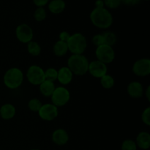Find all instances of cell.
<instances>
[{
    "instance_id": "1",
    "label": "cell",
    "mask_w": 150,
    "mask_h": 150,
    "mask_svg": "<svg viewBox=\"0 0 150 150\" xmlns=\"http://www.w3.org/2000/svg\"><path fill=\"white\" fill-rule=\"evenodd\" d=\"M89 18L92 24L99 29H108L113 23L112 15L109 10L104 7H95L91 12Z\"/></svg>"
},
{
    "instance_id": "2",
    "label": "cell",
    "mask_w": 150,
    "mask_h": 150,
    "mask_svg": "<svg viewBox=\"0 0 150 150\" xmlns=\"http://www.w3.org/2000/svg\"><path fill=\"white\" fill-rule=\"evenodd\" d=\"M89 61L83 54H73L67 60V67L73 74L83 76L88 72Z\"/></svg>"
},
{
    "instance_id": "3",
    "label": "cell",
    "mask_w": 150,
    "mask_h": 150,
    "mask_svg": "<svg viewBox=\"0 0 150 150\" xmlns=\"http://www.w3.org/2000/svg\"><path fill=\"white\" fill-rule=\"evenodd\" d=\"M67 44L68 51L73 54H83L87 47L86 38L79 32L70 35Z\"/></svg>"
},
{
    "instance_id": "4",
    "label": "cell",
    "mask_w": 150,
    "mask_h": 150,
    "mask_svg": "<svg viewBox=\"0 0 150 150\" xmlns=\"http://www.w3.org/2000/svg\"><path fill=\"white\" fill-rule=\"evenodd\" d=\"M23 81V74L21 70L17 67L9 69L4 76V83L7 88L15 89L22 84Z\"/></svg>"
},
{
    "instance_id": "5",
    "label": "cell",
    "mask_w": 150,
    "mask_h": 150,
    "mask_svg": "<svg viewBox=\"0 0 150 150\" xmlns=\"http://www.w3.org/2000/svg\"><path fill=\"white\" fill-rule=\"evenodd\" d=\"M95 55L98 61L104 64H110L115 59V51L111 46L105 44L97 47Z\"/></svg>"
},
{
    "instance_id": "6",
    "label": "cell",
    "mask_w": 150,
    "mask_h": 150,
    "mask_svg": "<svg viewBox=\"0 0 150 150\" xmlns=\"http://www.w3.org/2000/svg\"><path fill=\"white\" fill-rule=\"evenodd\" d=\"M51 97L52 104L57 107L63 106L70 100V94L68 89L65 87L58 86L56 88Z\"/></svg>"
},
{
    "instance_id": "7",
    "label": "cell",
    "mask_w": 150,
    "mask_h": 150,
    "mask_svg": "<svg viewBox=\"0 0 150 150\" xmlns=\"http://www.w3.org/2000/svg\"><path fill=\"white\" fill-rule=\"evenodd\" d=\"M28 81L33 85H40L45 81V71L38 65H32L26 73Z\"/></svg>"
},
{
    "instance_id": "8",
    "label": "cell",
    "mask_w": 150,
    "mask_h": 150,
    "mask_svg": "<svg viewBox=\"0 0 150 150\" xmlns=\"http://www.w3.org/2000/svg\"><path fill=\"white\" fill-rule=\"evenodd\" d=\"M16 35L17 39L22 43H29L33 39V30L26 23H21L17 26Z\"/></svg>"
},
{
    "instance_id": "9",
    "label": "cell",
    "mask_w": 150,
    "mask_h": 150,
    "mask_svg": "<svg viewBox=\"0 0 150 150\" xmlns=\"http://www.w3.org/2000/svg\"><path fill=\"white\" fill-rule=\"evenodd\" d=\"M39 117L45 121H51L58 116V108L52 103L44 104L38 111Z\"/></svg>"
},
{
    "instance_id": "10",
    "label": "cell",
    "mask_w": 150,
    "mask_h": 150,
    "mask_svg": "<svg viewBox=\"0 0 150 150\" xmlns=\"http://www.w3.org/2000/svg\"><path fill=\"white\" fill-rule=\"evenodd\" d=\"M133 73L137 76L144 77L150 73V59L147 58L137 60L133 65Z\"/></svg>"
},
{
    "instance_id": "11",
    "label": "cell",
    "mask_w": 150,
    "mask_h": 150,
    "mask_svg": "<svg viewBox=\"0 0 150 150\" xmlns=\"http://www.w3.org/2000/svg\"><path fill=\"white\" fill-rule=\"evenodd\" d=\"M88 72H89L93 77L100 79L107 74V66L98 60H95L89 63Z\"/></svg>"
},
{
    "instance_id": "12",
    "label": "cell",
    "mask_w": 150,
    "mask_h": 150,
    "mask_svg": "<svg viewBox=\"0 0 150 150\" xmlns=\"http://www.w3.org/2000/svg\"><path fill=\"white\" fill-rule=\"evenodd\" d=\"M73 74L67 67H62L58 70L57 80L61 84L67 85L73 80Z\"/></svg>"
},
{
    "instance_id": "13",
    "label": "cell",
    "mask_w": 150,
    "mask_h": 150,
    "mask_svg": "<svg viewBox=\"0 0 150 150\" xmlns=\"http://www.w3.org/2000/svg\"><path fill=\"white\" fill-rule=\"evenodd\" d=\"M127 93L131 98H139L144 93L143 86L139 81H132L127 86Z\"/></svg>"
},
{
    "instance_id": "14",
    "label": "cell",
    "mask_w": 150,
    "mask_h": 150,
    "mask_svg": "<svg viewBox=\"0 0 150 150\" xmlns=\"http://www.w3.org/2000/svg\"><path fill=\"white\" fill-rule=\"evenodd\" d=\"M52 140L56 144L62 146L67 143L69 140V136L66 130L63 129H57L53 133Z\"/></svg>"
},
{
    "instance_id": "15",
    "label": "cell",
    "mask_w": 150,
    "mask_h": 150,
    "mask_svg": "<svg viewBox=\"0 0 150 150\" xmlns=\"http://www.w3.org/2000/svg\"><path fill=\"white\" fill-rule=\"evenodd\" d=\"M136 145L142 149H147L150 146V135L147 132H141L136 137Z\"/></svg>"
},
{
    "instance_id": "16",
    "label": "cell",
    "mask_w": 150,
    "mask_h": 150,
    "mask_svg": "<svg viewBox=\"0 0 150 150\" xmlns=\"http://www.w3.org/2000/svg\"><path fill=\"white\" fill-rule=\"evenodd\" d=\"M16 115V108L10 103H6L0 108V116L6 120H11Z\"/></svg>"
},
{
    "instance_id": "17",
    "label": "cell",
    "mask_w": 150,
    "mask_h": 150,
    "mask_svg": "<svg viewBox=\"0 0 150 150\" xmlns=\"http://www.w3.org/2000/svg\"><path fill=\"white\" fill-rule=\"evenodd\" d=\"M65 6L64 0H51L48 4V10L54 14H59L64 11Z\"/></svg>"
},
{
    "instance_id": "18",
    "label": "cell",
    "mask_w": 150,
    "mask_h": 150,
    "mask_svg": "<svg viewBox=\"0 0 150 150\" xmlns=\"http://www.w3.org/2000/svg\"><path fill=\"white\" fill-rule=\"evenodd\" d=\"M55 89L54 83L50 81L45 80L40 84V91L45 97H51Z\"/></svg>"
},
{
    "instance_id": "19",
    "label": "cell",
    "mask_w": 150,
    "mask_h": 150,
    "mask_svg": "<svg viewBox=\"0 0 150 150\" xmlns=\"http://www.w3.org/2000/svg\"><path fill=\"white\" fill-rule=\"evenodd\" d=\"M53 51L57 57H60L64 56L68 51L67 42H62L61 40L57 41L53 47Z\"/></svg>"
},
{
    "instance_id": "20",
    "label": "cell",
    "mask_w": 150,
    "mask_h": 150,
    "mask_svg": "<svg viewBox=\"0 0 150 150\" xmlns=\"http://www.w3.org/2000/svg\"><path fill=\"white\" fill-rule=\"evenodd\" d=\"M102 36L103 38V42L105 45H108L109 46L112 47L117 42V35L114 32L107 31V32H103L102 34Z\"/></svg>"
},
{
    "instance_id": "21",
    "label": "cell",
    "mask_w": 150,
    "mask_h": 150,
    "mask_svg": "<svg viewBox=\"0 0 150 150\" xmlns=\"http://www.w3.org/2000/svg\"><path fill=\"white\" fill-rule=\"evenodd\" d=\"M100 83L101 86L103 88L107 89H111L115 84V80L111 75H105L100 78Z\"/></svg>"
},
{
    "instance_id": "22",
    "label": "cell",
    "mask_w": 150,
    "mask_h": 150,
    "mask_svg": "<svg viewBox=\"0 0 150 150\" xmlns=\"http://www.w3.org/2000/svg\"><path fill=\"white\" fill-rule=\"evenodd\" d=\"M28 52L33 57H37L40 55L41 53V47L37 42L35 41H31L28 43L27 45Z\"/></svg>"
},
{
    "instance_id": "23",
    "label": "cell",
    "mask_w": 150,
    "mask_h": 150,
    "mask_svg": "<svg viewBox=\"0 0 150 150\" xmlns=\"http://www.w3.org/2000/svg\"><path fill=\"white\" fill-rule=\"evenodd\" d=\"M57 76H58V71L53 67L47 69L45 71V80L54 82L57 79Z\"/></svg>"
},
{
    "instance_id": "24",
    "label": "cell",
    "mask_w": 150,
    "mask_h": 150,
    "mask_svg": "<svg viewBox=\"0 0 150 150\" xmlns=\"http://www.w3.org/2000/svg\"><path fill=\"white\" fill-rule=\"evenodd\" d=\"M42 105V103L40 102V100H39L37 98H33V99H31L30 100L28 103V107H29V109L31 110L33 112H38L39 110L40 109L41 106Z\"/></svg>"
},
{
    "instance_id": "25",
    "label": "cell",
    "mask_w": 150,
    "mask_h": 150,
    "mask_svg": "<svg viewBox=\"0 0 150 150\" xmlns=\"http://www.w3.org/2000/svg\"><path fill=\"white\" fill-rule=\"evenodd\" d=\"M34 18L38 22L42 21L46 18V11L43 7H38L34 13Z\"/></svg>"
},
{
    "instance_id": "26",
    "label": "cell",
    "mask_w": 150,
    "mask_h": 150,
    "mask_svg": "<svg viewBox=\"0 0 150 150\" xmlns=\"http://www.w3.org/2000/svg\"><path fill=\"white\" fill-rule=\"evenodd\" d=\"M122 150H137V145L133 140L127 139L122 144Z\"/></svg>"
},
{
    "instance_id": "27",
    "label": "cell",
    "mask_w": 150,
    "mask_h": 150,
    "mask_svg": "<svg viewBox=\"0 0 150 150\" xmlns=\"http://www.w3.org/2000/svg\"><path fill=\"white\" fill-rule=\"evenodd\" d=\"M142 120L146 125H150V108L147 107L144 110L142 114Z\"/></svg>"
},
{
    "instance_id": "28",
    "label": "cell",
    "mask_w": 150,
    "mask_h": 150,
    "mask_svg": "<svg viewBox=\"0 0 150 150\" xmlns=\"http://www.w3.org/2000/svg\"><path fill=\"white\" fill-rule=\"evenodd\" d=\"M103 2L107 7L111 9L117 8L121 4L120 0H103Z\"/></svg>"
},
{
    "instance_id": "29",
    "label": "cell",
    "mask_w": 150,
    "mask_h": 150,
    "mask_svg": "<svg viewBox=\"0 0 150 150\" xmlns=\"http://www.w3.org/2000/svg\"><path fill=\"white\" fill-rule=\"evenodd\" d=\"M92 42L97 47L104 44L102 34H98V35H95V36H93V38H92Z\"/></svg>"
},
{
    "instance_id": "30",
    "label": "cell",
    "mask_w": 150,
    "mask_h": 150,
    "mask_svg": "<svg viewBox=\"0 0 150 150\" xmlns=\"http://www.w3.org/2000/svg\"><path fill=\"white\" fill-rule=\"evenodd\" d=\"M70 35H70L69 32H66V31H63V32H60L59 34V40L67 42L68 41L69 38H70Z\"/></svg>"
},
{
    "instance_id": "31",
    "label": "cell",
    "mask_w": 150,
    "mask_h": 150,
    "mask_svg": "<svg viewBox=\"0 0 150 150\" xmlns=\"http://www.w3.org/2000/svg\"><path fill=\"white\" fill-rule=\"evenodd\" d=\"M49 0H33V2L38 7H43L45 4H48Z\"/></svg>"
},
{
    "instance_id": "32",
    "label": "cell",
    "mask_w": 150,
    "mask_h": 150,
    "mask_svg": "<svg viewBox=\"0 0 150 150\" xmlns=\"http://www.w3.org/2000/svg\"><path fill=\"white\" fill-rule=\"evenodd\" d=\"M141 2V0H125L123 3L127 5H136Z\"/></svg>"
},
{
    "instance_id": "33",
    "label": "cell",
    "mask_w": 150,
    "mask_h": 150,
    "mask_svg": "<svg viewBox=\"0 0 150 150\" xmlns=\"http://www.w3.org/2000/svg\"><path fill=\"white\" fill-rule=\"evenodd\" d=\"M104 2L103 0H97L95 1V7H98V8H101V7H104Z\"/></svg>"
},
{
    "instance_id": "34",
    "label": "cell",
    "mask_w": 150,
    "mask_h": 150,
    "mask_svg": "<svg viewBox=\"0 0 150 150\" xmlns=\"http://www.w3.org/2000/svg\"><path fill=\"white\" fill-rule=\"evenodd\" d=\"M146 97L147 98L148 101H150V86H148L147 89L146 90Z\"/></svg>"
},
{
    "instance_id": "35",
    "label": "cell",
    "mask_w": 150,
    "mask_h": 150,
    "mask_svg": "<svg viewBox=\"0 0 150 150\" xmlns=\"http://www.w3.org/2000/svg\"><path fill=\"white\" fill-rule=\"evenodd\" d=\"M31 150H39V149H31Z\"/></svg>"
},
{
    "instance_id": "36",
    "label": "cell",
    "mask_w": 150,
    "mask_h": 150,
    "mask_svg": "<svg viewBox=\"0 0 150 150\" xmlns=\"http://www.w3.org/2000/svg\"><path fill=\"white\" fill-rule=\"evenodd\" d=\"M146 1H148V0H146Z\"/></svg>"
}]
</instances>
